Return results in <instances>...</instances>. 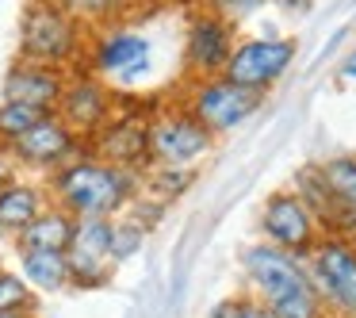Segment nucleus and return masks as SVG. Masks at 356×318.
Masks as SVG:
<instances>
[{
  "mask_svg": "<svg viewBox=\"0 0 356 318\" xmlns=\"http://www.w3.org/2000/svg\"><path fill=\"white\" fill-rule=\"evenodd\" d=\"M146 131H149V119H142V116H111L96 134H88L85 146H88V154L100 157V161L138 173L149 165Z\"/></svg>",
  "mask_w": 356,
  "mask_h": 318,
  "instance_id": "14",
  "label": "nucleus"
},
{
  "mask_svg": "<svg viewBox=\"0 0 356 318\" xmlns=\"http://www.w3.org/2000/svg\"><path fill=\"white\" fill-rule=\"evenodd\" d=\"M138 192L142 177L134 169H119L92 154H81L50 173V196L73 218H115L138 200Z\"/></svg>",
  "mask_w": 356,
  "mask_h": 318,
  "instance_id": "1",
  "label": "nucleus"
},
{
  "mask_svg": "<svg viewBox=\"0 0 356 318\" xmlns=\"http://www.w3.org/2000/svg\"><path fill=\"white\" fill-rule=\"evenodd\" d=\"M12 177H16V157H12L8 146H0V188L8 184Z\"/></svg>",
  "mask_w": 356,
  "mask_h": 318,
  "instance_id": "27",
  "label": "nucleus"
},
{
  "mask_svg": "<svg viewBox=\"0 0 356 318\" xmlns=\"http://www.w3.org/2000/svg\"><path fill=\"white\" fill-rule=\"evenodd\" d=\"M192 180V169H169V165H154V177H149V192L157 196V203L177 200L180 192Z\"/></svg>",
  "mask_w": 356,
  "mask_h": 318,
  "instance_id": "25",
  "label": "nucleus"
},
{
  "mask_svg": "<svg viewBox=\"0 0 356 318\" xmlns=\"http://www.w3.org/2000/svg\"><path fill=\"white\" fill-rule=\"evenodd\" d=\"M58 4H65L85 27L88 24H96V27L115 24V19L131 8V0H58Z\"/></svg>",
  "mask_w": 356,
  "mask_h": 318,
  "instance_id": "21",
  "label": "nucleus"
},
{
  "mask_svg": "<svg viewBox=\"0 0 356 318\" xmlns=\"http://www.w3.org/2000/svg\"><path fill=\"white\" fill-rule=\"evenodd\" d=\"M299 42L291 35H264V39H241L234 42L230 58L222 65V77L238 81L245 88L268 93L280 77H287V70L295 65Z\"/></svg>",
  "mask_w": 356,
  "mask_h": 318,
  "instance_id": "6",
  "label": "nucleus"
},
{
  "mask_svg": "<svg viewBox=\"0 0 356 318\" xmlns=\"http://www.w3.org/2000/svg\"><path fill=\"white\" fill-rule=\"evenodd\" d=\"M19 58L39 65H65L81 62L88 47V27L58 0H27L19 16Z\"/></svg>",
  "mask_w": 356,
  "mask_h": 318,
  "instance_id": "3",
  "label": "nucleus"
},
{
  "mask_svg": "<svg viewBox=\"0 0 356 318\" xmlns=\"http://www.w3.org/2000/svg\"><path fill=\"white\" fill-rule=\"evenodd\" d=\"M146 146H149V165L192 169L200 157L211 154L215 134H211L195 116H188L184 108H165V111H157V116L149 119Z\"/></svg>",
  "mask_w": 356,
  "mask_h": 318,
  "instance_id": "5",
  "label": "nucleus"
},
{
  "mask_svg": "<svg viewBox=\"0 0 356 318\" xmlns=\"http://www.w3.org/2000/svg\"><path fill=\"white\" fill-rule=\"evenodd\" d=\"M73 223H77V218L65 207L47 203V207L16 234V249H62L65 253V246H70V238H73Z\"/></svg>",
  "mask_w": 356,
  "mask_h": 318,
  "instance_id": "18",
  "label": "nucleus"
},
{
  "mask_svg": "<svg viewBox=\"0 0 356 318\" xmlns=\"http://www.w3.org/2000/svg\"><path fill=\"white\" fill-rule=\"evenodd\" d=\"M54 116L62 119L70 131H77L81 138L96 134L111 116H115V93L104 77L96 73H70L65 77V88H62V100H58Z\"/></svg>",
  "mask_w": 356,
  "mask_h": 318,
  "instance_id": "9",
  "label": "nucleus"
},
{
  "mask_svg": "<svg viewBox=\"0 0 356 318\" xmlns=\"http://www.w3.org/2000/svg\"><path fill=\"white\" fill-rule=\"evenodd\" d=\"M207 318H241V299H222Z\"/></svg>",
  "mask_w": 356,
  "mask_h": 318,
  "instance_id": "29",
  "label": "nucleus"
},
{
  "mask_svg": "<svg viewBox=\"0 0 356 318\" xmlns=\"http://www.w3.org/2000/svg\"><path fill=\"white\" fill-rule=\"evenodd\" d=\"M142 246H146V226L142 223H134V218H115L111 223V264L131 261Z\"/></svg>",
  "mask_w": 356,
  "mask_h": 318,
  "instance_id": "22",
  "label": "nucleus"
},
{
  "mask_svg": "<svg viewBox=\"0 0 356 318\" xmlns=\"http://www.w3.org/2000/svg\"><path fill=\"white\" fill-rule=\"evenodd\" d=\"M47 116L54 111H42L31 108V104H12V100H0V146H12L19 134H27L35 123H42Z\"/></svg>",
  "mask_w": 356,
  "mask_h": 318,
  "instance_id": "20",
  "label": "nucleus"
},
{
  "mask_svg": "<svg viewBox=\"0 0 356 318\" xmlns=\"http://www.w3.org/2000/svg\"><path fill=\"white\" fill-rule=\"evenodd\" d=\"M85 62L88 73H96L104 81H134L154 62V42H149V35L134 31V27L104 24L85 47Z\"/></svg>",
  "mask_w": 356,
  "mask_h": 318,
  "instance_id": "7",
  "label": "nucleus"
},
{
  "mask_svg": "<svg viewBox=\"0 0 356 318\" xmlns=\"http://www.w3.org/2000/svg\"><path fill=\"white\" fill-rule=\"evenodd\" d=\"M180 108L188 116H195L218 138V134L241 127L245 119H253L264 108V93L215 73V77H192V85L184 88V104Z\"/></svg>",
  "mask_w": 356,
  "mask_h": 318,
  "instance_id": "4",
  "label": "nucleus"
},
{
  "mask_svg": "<svg viewBox=\"0 0 356 318\" xmlns=\"http://www.w3.org/2000/svg\"><path fill=\"white\" fill-rule=\"evenodd\" d=\"M295 196L307 203V211L314 215L318 230L333 234V238H356V211L325 184L318 165H302L295 173Z\"/></svg>",
  "mask_w": 356,
  "mask_h": 318,
  "instance_id": "15",
  "label": "nucleus"
},
{
  "mask_svg": "<svg viewBox=\"0 0 356 318\" xmlns=\"http://www.w3.org/2000/svg\"><path fill=\"white\" fill-rule=\"evenodd\" d=\"M261 234H264V241H272L276 249H287V253L302 257V261H307V253L314 249V241L322 238L314 215H310L307 203H302L295 192H276V196L264 200Z\"/></svg>",
  "mask_w": 356,
  "mask_h": 318,
  "instance_id": "12",
  "label": "nucleus"
},
{
  "mask_svg": "<svg viewBox=\"0 0 356 318\" xmlns=\"http://www.w3.org/2000/svg\"><path fill=\"white\" fill-rule=\"evenodd\" d=\"M307 261L322 299H330L348 318H356V238L322 234L314 241V249L307 253Z\"/></svg>",
  "mask_w": 356,
  "mask_h": 318,
  "instance_id": "8",
  "label": "nucleus"
},
{
  "mask_svg": "<svg viewBox=\"0 0 356 318\" xmlns=\"http://www.w3.org/2000/svg\"><path fill=\"white\" fill-rule=\"evenodd\" d=\"M111 223L115 218H77L65 246L73 287H104L111 280Z\"/></svg>",
  "mask_w": 356,
  "mask_h": 318,
  "instance_id": "10",
  "label": "nucleus"
},
{
  "mask_svg": "<svg viewBox=\"0 0 356 318\" xmlns=\"http://www.w3.org/2000/svg\"><path fill=\"white\" fill-rule=\"evenodd\" d=\"M234 50V24L215 12H195L184 27V70L192 77H215L222 73Z\"/></svg>",
  "mask_w": 356,
  "mask_h": 318,
  "instance_id": "13",
  "label": "nucleus"
},
{
  "mask_svg": "<svg viewBox=\"0 0 356 318\" xmlns=\"http://www.w3.org/2000/svg\"><path fill=\"white\" fill-rule=\"evenodd\" d=\"M341 77H345V81H356V50L345 58V62H341Z\"/></svg>",
  "mask_w": 356,
  "mask_h": 318,
  "instance_id": "30",
  "label": "nucleus"
},
{
  "mask_svg": "<svg viewBox=\"0 0 356 318\" xmlns=\"http://www.w3.org/2000/svg\"><path fill=\"white\" fill-rule=\"evenodd\" d=\"M0 318H35V315H31V307H24V310H4Z\"/></svg>",
  "mask_w": 356,
  "mask_h": 318,
  "instance_id": "31",
  "label": "nucleus"
},
{
  "mask_svg": "<svg viewBox=\"0 0 356 318\" xmlns=\"http://www.w3.org/2000/svg\"><path fill=\"white\" fill-rule=\"evenodd\" d=\"M241 318H276L261 299H241Z\"/></svg>",
  "mask_w": 356,
  "mask_h": 318,
  "instance_id": "28",
  "label": "nucleus"
},
{
  "mask_svg": "<svg viewBox=\"0 0 356 318\" xmlns=\"http://www.w3.org/2000/svg\"><path fill=\"white\" fill-rule=\"evenodd\" d=\"M8 150H12V157H16V165H27V169H39V173H54V169H62V165H70L73 157L88 154L85 138H81L77 131H70L58 116H47L42 123H35L31 131L19 134Z\"/></svg>",
  "mask_w": 356,
  "mask_h": 318,
  "instance_id": "11",
  "label": "nucleus"
},
{
  "mask_svg": "<svg viewBox=\"0 0 356 318\" xmlns=\"http://www.w3.org/2000/svg\"><path fill=\"white\" fill-rule=\"evenodd\" d=\"M42 207H47V188H39L35 180L12 177L8 184L0 188V234L16 238Z\"/></svg>",
  "mask_w": 356,
  "mask_h": 318,
  "instance_id": "17",
  "label": "nucleus"
},
{
  "mask_svg": "<svg viewBox=\"0 0 356 318\" xmlns=\"http://www.w3.org/2000/svg\"><path fill=\"white\" fill-rule=\"evenodd\" d=\"M35 303V292L27 287V280L12 269H0V315L4 310H24Z\"/></svg>",
  "mask_w": 356,
  "mask_h": 318,
  "instance_id": "24",
  "label": "nucleus"
},
{
  "mask_svg": "<svg viewBox=\"0 0 356 318\" xmlns=\"http://www.w3.org/2000/svg\"><path fill=\"white\" fill-rule=\"evenodd\" d=\"M325 177V184L356 211V157H330V161L318 165Z\"/></svg>",
  "mask_w": 356,
  "mask_h": 318,
  "instance_id": "23",
  "label": "nucleus"
},
{
  "mask_svg": "<svg viewBox=\"0 0 356 318\" xmlns=\"http://www.w3.org/2000/svg\"><path fill=\"white\" fill-rule=\"evenodd\" d=\"M70 73L58 70V65H39V62H16L8 65L4 81H0V100H12V104H31V108L42 111H54L58 100H62V88Z\"/></svg>",
  "mask_w": 356,
  "mask_h": 318,
  "instance_id": "16",
  "label": "nucleus"
},
{
  "mask_svg": "<svg viewBox=\"0 0 356 318\" xmlns=\"http://www.w3.org/2000/svg\"><path fill=\"white\" fill-rule=\"evenodd\" d=\"M241 269H245V280L253 284L257 299L276 318H322L325 299L302 257L276 249L272 241H257L241 253Z\"/></svg>",
  "mask_w": 356,
  "mask_h": 318,
  "instance_id": "2",
  "label": "nucleus"
},
{
  "mask_svg": "<svg viewBox=\"0 0 356 318\" xmlns=\"http://www.w3.org/2000/svg\"><path fill=\"white\" fill-rule=\"evenodd\" d=\"M19 276L31 292H62L70 287V264L62 249H19Z\"/></svg>",
  "mask_w": 356,
  "mask_h": 318,
  "instance_id": "19",
  "label": "nucleus"
},
{
  "mask_svg": "<svg viewBox=\"0 0 356 318\" xmlns=\"http://www.w3.org/2000/svg\"><path fill=\"white\" fill-rule=\"evenodd\" d=\"M268 0H207L203 8L207 12H215V16H222V19H230V24H238V19H245V16H253V12H261Z\"/></svg>",
  "mask_w": 356,
  "mask_h": 318,
  "instance_id": "26",
  "label": "nucleus"
}]
</instances>
